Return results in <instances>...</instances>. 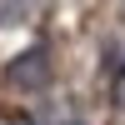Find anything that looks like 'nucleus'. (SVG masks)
Instances as JSON below:
<instances>
[{"label":"nucleus","instance_id":"obj_1","mask_svg":"<svg viewBox=\"0 0 125 125\" xmlns=\"http://www.w3.org/2000/svg\"><path fill=\"white\" fill-rule=\"evenodd\" d=\"M10 80L15 85H45V50H30L10 65Z\"/></svg>","mask_w":125,"mask_h":125},{"label":"nucleus","instance_id":"obj_2","mask_svg":"<svg viewBox=\"0 0 125 125\" xmlns=\"http://www.w3.org/2000/svg\"><path fill=\"white\" fill-rule=\"evenodd\" d=\"M120 105H125V75H120Z\"/></svg>","mask_w":125,"mask_h":125}]
</instances>
